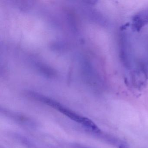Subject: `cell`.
<instances>
[{"instance_id":"6da1fadb","label":"cell","mask_w":148,"mask_h":148,"mask_svg":"<svg viewBox=\"0 0 148 148\" xmlns=\"http://www.w3.org/2000/svg\"><path fill=\"white\" fill-rule=\"evenodd\" d=\"M34 96L37 98H38L41 102L58 111L73 121L83 125L89 130L96 133H99L101 132L98 126L90 119L77 114L73 111L65 107L58 102L49 98L38 94H34Z\"/></svg>"},{"instance_id":"7a4b0ae2","label":"cell","mask_w":148,"mask_h":148,"mask_svg":"<svg viewBox=\"0 0 148 148\" xmlns=\"http://www.w3.org/2000/svg\"><path fill=\"white\" fill-rule=\"evenodd\" d=\"M132 28L135 31L139 30L148 23V10L143 11L136 15L133 19Z\"/></svg>"}]
</instances>
